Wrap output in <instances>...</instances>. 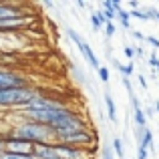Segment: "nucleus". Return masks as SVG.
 Returning a JSON list of instances; mask_svg holds the SVG:
<instances>
[{"label":"nucleus","mask_w":159,"mask_h":159,"mask_svg":"<svg viewBox=\"0 0 159 159\" xmlns=\"http://www.w3.org/2000/svg\"><path fill=\"white\" fill-rule=\"evenodd\" d=\"M16 137L30 143H57V135L48 125L34 123V121H20L18 125L10 129Z\"/></svg>","instance_id":"obj_1"},{"label":"nucleus","mask_w":159,"mask_h":159,"mask_svg":"<svg viewBox=\"0 0 159 159\" xmlns=\"http://www.w3.org/2000/svg\"><path fill=\"white\" fill-rule=\"evenodd\" d=\"M40 95V91L36 87H18V89H4L0 91V111L4 109H24L30 105V101H34Z\"/></svg>","instance_id":"obj_2"},{"label":"nucleus","mask_w":159,"mask_h":159,"mask_svg":"<svg viewBox=\"0 0 159 159\" xmlns=\"http://www.w3.org/2000/svg\"><path fill=\"white\" fill-rule=\"evenodd\" d=\"M95 133L89 129L83 131H73V133H65V135H57V143H65V145H73V147H83L89 149L95 145Z\"/></svg>","instance_id":"obj_3"},{"label":"nucleus","mask_w":159,"mask_h":159,"mask_svg":"<svg viewBox=\"0 0 159 159\" xmlns=\"http://www.w3.org/2000/svg\"><path fill=\"white\" fill-rule=\"evenodd\" d=\"M18 87H30V81L20 70L0 66V91L4 89H18Z\"/></svg>","instance_id":"obj_4"},{"label":"nucleus","mask_w":159,"mask_h":159,"mask_svg":"<svg viewBox=\"0 0 159 159\" xmlns=\"http://www.w3.org/2000/svg\"><path fill=\"white\" fill-rule=\"evenodd\" d=\"M66 34H69V39L73 40L75 44H77V48L81 51L83 58H85V61L89 62V65H91V66H93V69H95V70L99 73V69H101L103 65H99V61H97V54L93 52V48L89 47V43H87V40L83 39V36L79 34L77 30H75V28H70V26H66Z\"/></svg>","instance_id":"obj_5"},{"label":"nucleus","mask_w":159,"mask_h":159,"mask_svg":"<svg viewBox=\"0 0 159 159\" xmlns=\"http://www.w3.org/2000/svg\"><path fill=\"white\" fill-rule=\"evenodd\" d=\"M4 151L8 153H20V155H32V145L30 141H24L20 137H16L12 131H6L4 133Z\"/></svg>","instance_id":"obj_6"},{"label":"nucleus","mask_w":159,"mask_h":159,"mask_svg":"<svg viewBox=\"0 0 159 159\" xmlns=\"http://www.w3.org/2000/svg\"><path fill=\"white\" fill-rule=\"evenodd\" d=\"M24 16L28 14L24 12V8L20 4L0 0V20H16V18H24Z\"/></svg>","instance_id":"obj_7"},{"label":"nucleus","mask_w":159,"mask_h":159,"mask_svg":"<svg viewBox=\"0 0 159 159\" xmlns=\"http://www.w3.org/2000/svg\"><path fill=\"white\" fill-rule=\"evenodd\" d=\"M32 157L34 159H52V157H57L54 143H34L32 145Z\"/></svg>","instance_id":"obj_8"},{"label":"nucleus","mask_w":159,"mask_h":159,"mask_svg":"<svg viewBox=\"0 0 159 159\" xmlns=\"http://www.w3.org/2000/svg\"><path fill=\"white\" fill-rule=\"evenodd\" d=\"M91 24H93V30L95 32H99L101 28H105L107 18H105V14H103V10H95L93 14H91Z\"/></svg>","instance_id":"obj_9"},{"label":"nucleus","mask_w":159,"mask_h":159,"mask_svg":"<svg viewBox=\"0 0 159 159\" xmlns=\"http://www.w3.org/2000/svg\"><path fill=\"white\" fill-rule=\"evenodd\" d=\"M133 123H135V127H139V129H145V127H147V115H145L143 109L133 111Z\"/></svg>","instance_id":"obj_10"},{"label":"nucleus","mask_w":159,"mask_h":159,"mask_svg":"<svg viewBox=\"0 0 159 159\" xmlns=\"http://www.w3.org/2000/svg\"><path fill=\"white\" fill-rule=\"evenodd\" d=\"M103 14H105V18H107V22H113L115 20V16H117V10H115V6H113V0H105L103 2Z\"/></svg>","instance_id":"obj_11"},{"label":"nucleus","mask_w":159,"mask_h":159,"mask_svg":"<svg viewBox=\"0 0 159 159\" xmlns=\"http://www.w3.org/2000/svg\"><path fill=\"white\" fill-rule=\"evenodd\" d=\"M105 105H107V113H109V119L113 123H117V111H115V101L109 93H105Z\"/></svg>","instance_id":"obj_12"},{"label":"nucleus","mask_w":159,"mask_h":159,"mask_svg":"<svg viewBox=\"0 0 159 159\" xmlns=\"http://www.w3.org/2000/svg\"><path fill=\"white\" fill-rule=\"evenodd\" d=\"M111 61H113V65L121 70V75H123V77H129V75H133V70H135V65H133V62H129V65H121L117 58H111Z\"/></svg>","instance_id":"obj_13"},{"label":"nucleus","mask_w":159,"mask_h":159,"mask_svg":"<svg viewBox=\"0 0 159 159\" xmlns=\"http://www.w3.org/2000/svg\"><path fill=\"white\" fill-rule=\"evenodd\" d=\"M141 145H143V147H147L149 151H153V131H151L149 127L143 131V139H141Z\"/></svg>","instance_id":"obj_14"},{"label":"nucleus","mask_w":159,"mask_h":159,"mask_svg":"<svg viewBox=\"0 0 159 159\" xmlns=\"http://www.w3.org/2000/svg\"><path fill=\"white\" fill-rule=\"evenodd\" d=\"M113 149H115V155L119 159H125V151H123V141L119 139V137H115L113 139Z\"/></svg>","instance_id":"obj_15"},{"label":"nucleus","mask_w":159,"mask_h":159,"mask_svg":"<svg viewBox=\"0 0 159 159\" xmlns=\"http://www.w3.org/2000/svg\"><path fill=\"white\" fill-rule=\"evenodd\" d=\"M73 73H75V77H77L79 81L83 83V85L91 87V85H89V79H87V73H85V70H81V69H79V66H73Z\"/></svg>","instance_id":"obj_16"},{"label":"nucleus","mask_w":159,"mask_h":159,"mask_svg":"<svg viewBox=\"0 0 159 159\" xmlns=\"http://www.w3.org/2000/svg\"><path fill=\"white\" fill-rule=\"evenodd\" d=\"M2 159H34L32 155H20V153H8L4 151L2 153Z\"/></svg>","instance_id":"obj_17"},{"label":"nucleus","mask_w":159,"mask_h":159,"mask_svg":"<svg viewBox=\"0 0 159 159\" xmlns=\"http://www.w3.org/2000/svg\"><path fill=\"white\" fill-rule=\"evenodd\" d=\"M129 101H131V105H133V111H137V109H143V107H141L139 97L135 95V91H131V93H129Z\"/></svg>","instance_id":"obj_18"},{"label":"nucleus","mask_w":159,"mask_h":159,"mask_svg":"<svg viewBox=\"0 0 159 159\" xmlns=\"http://www.w3.org/2000/svg\"><path fill=\"white\" fill-rule=\"evenodd\" d=\"M117 28H115V22H107L105 24V36L107 39H111V36H115Z\"/></svg>","instance_id":"obj_19"},{"label":"nucleus","mask_w":159,"mask_h":159,"mask_svg":"<svg viewBox=\"0 0 159 159\" xmlns=\"http://www.w3.org/2000/svg\"><path fill=\"white\" fill-rule=\"evenodd\" d=\"M111 147L113 145H103V149H101V157L103 159H113V151H111Z\"/></svg>","instance_id":"obj_20"},{"label":"nucleus","mask_w":159,"mask_h":159,"mask_svg":"<svg viewBox=\"0 0 159 159\" xmlns=\"http://www.w3.org/2000/svg\"><path fill=\"white\" fill-rule=\"evenodd\" d=\"M149 157V149L143 145H137V159H147Z\"/></svg>","instance_id":"obj_21"},{"label":"nucleus","mask_w":159,"mask_h":159,"mask_svg":"<svg viewBox=\"0 0 159 159\" xmlns=\"http://www.w3.org/2000/svg\"><path fill=\"white\" fill-rule=\"evenodd\" d=\"M123 51H125V57H127V58H129V62H133V58H135V57H137V52H135V48H133V47H125V48H123Z\"/></svg>","instance_id":"obj_22"},{"label":"nucleus","mask_w":159,"mask_h":159,"mask_svg":"<svg viewBox=\"0 0 159 159\" xmlns=\"http://www.w3.org/2000/svg\"><path fill=\"white\" fill-rule=\"evenodd\" d=\"M99 79H101L103 83H109V69L107 66H101V69H99Z\"/></svg>","instance_id":"obj_23"},{"label":"nucleus","mask_w":159,"mask_h":159,"mask_svg":"<svg viewBox=\"0 0 159 159\" xmlns=\"http://www.w3.org/2000/svg\"><path fill=\"white\" fill-rule=\"evenodd\" d=\"M147 62H149V65H151V66H155V69L159 70V58H157V54H155V52H151V54H149Z\"/></svg>","instance_id":"obj_24"},{"label":"nucleus","mask_w":159,"mask_h":159,"mask_svg":"<svg viewBox=\"0 0 159 159\" xmlns=\"http://www.w3.org/2000/svg\"><path fill=\"white\" fill-rule=\"evenodd\" d=\"M145 43H147V44H151L153 48H159V39H155V36H151V34H149L147 39H145Z\"/></svg>","instance_id":"obj_25"},{"label":"nucleus","mask_w":159,"mask_h":159,"mask_svg":"<svg viewBox=\"0 0 159 159\" xmlns=\"http://www.w3.org/2000/svg\"><path fill=\"white\" fill-rule=\"evenodd\" d=\"M123 87L127 89V93H131L133 87H131V81H129V77H123Z\"/></svg>","instance_id":"obj_26"},{"label":"nucleus","mask_w":159,"mask_h":159,"mask_svg":"<svg viewBox=\"0 0 159 159\" xmlns=\"http://www.w3.org/2000/svg\"><path fill=\"white\" fill-rule=\"evenodd\" d=\"M131 34L135 36V39H139V40H145V39H147V36H145V34H141L139 30H131Z\"/></svg>","instance_id":"obj_27"},{"label":"nucleus","mask_w":159,"mask_h":159,"mask_svg":"<svg viewBox=\"0 0 159 159\" xmlns=\"http://www.w3.org/2000/svg\"><path fill=\"white\" fill-rule=\"evenodd\" d=\"M139 83H141V87H143V89H147V79H145L143 75H139Z\"/></svg>","instance_id":"obj_28"},{"label":"nucleus","mask_w":159,"mask_h":159,"mask_svg":"<svg viewBox=\"0 0 159 159\" xmlns=\"http://www.w3.org/2000/svg\"><path fill=\"white\" fill-rule=\"evenodd\" d=\"M153 113H155V107H153V109H151V107H147V109H145V115H147V117H151Z\"/></svg>","instance_id":"obj_29"},{"label":"nucleus","mask_w":159,"mask_h":159,"mask_svg":"<svg viewBox=\"0 0 159 159\" xmlns=\"http://www.w3.org/2000/svg\"><path fill=\"white\" fill-rule=\"evenodd\" d=\"M43 6H44V8H51V10H52V8H54V2H48V0H47V2H43Z\"/></svg>","instance_id":"obj_30"},{"label":"nucleus","mask_w":159,"mask_h":159,"mask_svg":"<svg viewBox=\"0 0 159 159\" xmlns=\"http://www.w3.org/2000/svg\"><path fill=\"white\" fill-rule=\"evenodd\" d=\"M129 6H131V8H137V6H139V2H137V0H129Z\"/></svg>","instance_id":"obj_31"},{"label":"nucleus","mask_w":159,"mask_h":159,"mask_svg":"<svg viewBox=\"0 0 159 159\" xmlns=\"http://www.w3.org/2000/svg\"><path fill=\"white\" fill-rule=\"evenodd\" d=\"M77 6H79V8H87V2H85V0H79Z\"/></svg>","instance_id":"obj_32"},{"label":"nucleus","mask_w":159,"mask_h":159,"mask_svg":"<svg viewBox=\"0 0 159 159\" xmlns=\"http://www.w3.org/2000/svg\"><path fill=\"white\" fill-rule=\"evenodd\" d=\"M135 52H137V57H143V54H145V52H143V48H141V47H137V48H135Z\"/></svg>","instance_id":"obj_33"},{"label":"nucleus","mask_w":159,"mask_h":159,"mask_svg":"<svg viewBox=\"0 0 159 159\" xmlns=\"http://www.w3.org/2000/svg\"><path fill=\"white\" fill-rule=\"evenodd\" d=\"M155 113L159 115V101H155Z\"/></svg>","instance_id":"obj_34"},{"label":"nucleus","mask_w":159,"mask_h":159,"mask_svg":"<svg viewBox=\"0 0 159 159\" xmlns=\"http://www.w3.org/2000/svg\"><path fill=\"white\" fill-rule=\"evenodd\" d=\"M155 20H159V10L155 8Z\"/></svg>","instance_id":"obj_35"},{"label":"nucleus","mask_w":159,"mask_h":159,"mask_svg":"<svg viewBox=\"0 0 159 159\" xmlns=\"http://www.w3.org/2000/svg\"><path fill=\"white\" fill-rule=\"evenodd\" d=\"M0 159H2V151H0Z\"/></svg>","instance_id":"obj_36"},{"label":"nucleus","mask_w":159,"mask_h":159,"mask_svg":"<svg viewBox=\"0 0 159 159\" xmlns=\"http://www.w3.org/2000/svg\"><path fill=\"white\" fill-rule=\"evenodd\" d=\"M2 135H4V133H2V131H0V137H2Z\"/></svg>","instance_id":"obj_37"},{"label":"nucleus","mask_w":159,"mask_h":159,"mask_svg":"<svg viewBox=\"0 0 159 159\" xmlns=\"http://www.w3.org/2000/svg\"><path fill=\"white\" fill-rule=\"evenodd\" d=\"M52 159H61V157H52Z\"/></svg>","instance_id":"obj_38"},{"label":"nucleus","mask_w":159,"mask_h":159,"mask_svg":"<svg viewBox=\"0 0 159 159\" xmlns=\"http://www.w3.org/2000/svg\"><path fill=\"white\" fill-rule=\"evenodd\" d=\"M157 149H159V143H157Z\"/></svg>","instance_id":"obj_39"},{"label":"nucleus","mask_w":159,"mask_h":159,"mask_svg":"<svg viewBox=\"0 0 159 159\" xmlns=\"http://www.w3.org/2000/svg\"><path fill=\"white\" fill-rule=\"evenodd\" d=\"M0 115H2V111H0Z\"/></svg>","instance_id":"obj_40"},{"label":"nucleus","mask_w":159,"mask_h":159,"mask_svg":"<svg viewBox=\"0 0 159 159\" xmlns=\"http://www.w3.org/2000/svg\"><path fill=\"white\" fill-rule=\"evenodd\" d=\"M135 159H137V157H135Z\"/></svg>","instance_id":"obj_41"}]
</instances>
